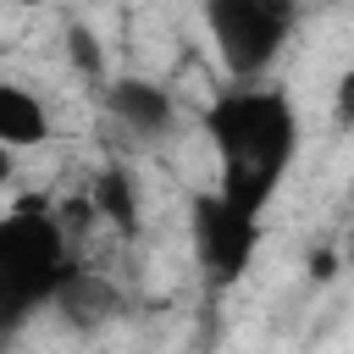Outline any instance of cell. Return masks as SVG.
Returning a JSON list of instances; mask_svg holds the SVG:
<instances>
[{
    "instance_id": "obj_12",
    "label": "cell",
    "mask_w": 354,
    "mask_h": 354,
    "mask_svg": "<svg viewBox=\"0 0 354 354\" xmlns=\"http://www.w3.org/2000/svg\"><path fill=\"white\" fill-rule=\"evenodd\" d=\"M17 6H39V0H17Z\"/></svg>"
},
{
    "instance_id": "obj_7",
    "label": "cell",
    "mask_w": 354,
    "mask_h": 354,
    "mask_svg": "<svg viewBox=\"0 0 354 354\" xmlns=\"http://www.w3.org/2000/svg\"><path fill=\"white\" fill-rule=\"evenodd\" d=\"M50 138L44 100H33L22 83H0V144L6 149H33Z\"/></svg>"
},
{
    "instance_id": "obj_2",
    "label": "cell",
    "mask_w": 354,
    "mask_h": 354,
    "mask_svg": "<svg viewBox=\"0 0 354 354\" xmlns=\"http://www.w3.org/2000/svg\"><path fill=\"white\" fill-rule=\"evenodd\" d=\"M72 271H77V254H72L66 221L39 199L17 205L0 221V321H6V337H17L39 310H55Z\"/></svg>"
},
{
    "instance_id": "obj_4",
    "label": "cell",
    "mask_w": 354,
    "mask_h": 354,
    "mask_svg": "<svg viewBox=\"0 0 354 354\" xmlns=\"http://www.w3.org/2000/svg\"><path fill=\"white\" fill-rule=\"evenodd\" d=\"M188 238H194L199 277L210 288H238L254 266L266 227H260V210L238 205L227 188H199L188 205Z\"/></svg>"
},
{
    "instance_id": "obj_9",
    "label": "cell",
    "mask_w": 354,
    "mask_h": 354,
    "mask_svg": "<svg viewBox=\"0 0 354 354\" xmlns=\"http://www.w3.org/2000/svg\"><path fill=\"white\" fill-rule=\"evenodd\" d=\"M332 122L343 127V133H354V66L337 77V88H332Z\"/></svg>"
},
{
    "instance_id": "obj_3",
    "label": "cell",
    "mask_w": 354,
    "mask_h": 354,
    "mask_svg": "<svg viewBox=\"0 0 354 354\" xmlns=\"http://www.w3.org/2000/svg\"><path fill=\"white\" fill-rule=\"evenodd\" d=\"M199 11L232 83H260L299 28V0H199Z\"/></svg>"
},
{
    "instance_id": "obj_10",
    "label": "cell",
    "mask_w": 354,
    "mask_h": 354,
    "mask_svg": "<svg viewBox=\"0 0 354 354\" xmlns=\"http://www.w3.org/2000/svg\"><path fill=\"white\" fill-rule=\"evenodd\" d=\"M66 44H72V61H77V72H94V77H100V50H94V33L72 28V33H66Z\"/></svg>"
},
{
    "instance_id": "obj_8",
    "label": "cell",
    "mask_w": 354,
    "mask_h": 354,
    "mask_svg": "<svg viewBox=\"0 0 354 354\" xmlns=\"http://www.w3.org/2000/svg\"><path fill=\"white\" fill-rule=\"evenodd\" d=\"M88 210H100L116 232H138V183L127 177V166H105L88 188Z\"/></svg>"
},
{
    "instance_id": "obj_5",
    "label": "cell",
    "mask_w": 354,
    "mask_h": 354,
    "mask_svg": "<svg viewBox=\"0 0 354 354\" xmlns=\"http://www.w3.org/2000/svg\"><path fill=\"white\" fill-rule=\"evenodd\" d=\"M105 116H111L122 133H133L138 144H155V138L171 133L177 100H171L160 83H149V77H116V83L105 88Z\"/></svg>"
},
{
    "instance_id": "obj_6",
    "label": "cell",
    "mask_w": 354,
    "mask_h": 354,
    "mask_svg": "<svg viewBox=\"0 0 354 354\" xmlns=\"http://www.w3.org/2000/svg\"><path fill=\"white\" fill-rule=\"evenodd\" d=\"M55 315H61L72 332H100L105 321H116V315H122V293H116L100 271L77 266V271H72V282L61 288V299H55Z\"/></svg>"
},
{
    "instance_id": "obj_11",
    "label": "cell",
    "mask_w": 354,
    "mask_h": 354,
    "mask_svg": "<svg viewBox=\"0 0 354 354\" xmlns=\"http://www.w3.org/2000/svg\"><path fill=\"white\" fill-rule=\"evenodd\" d=\"M348 266H354V221H348Z\"/></svg>"
},
{
    "instance_id": "obj_1",
    "label": "cell",
    "mask_w": 354,
    "mask_h": 354,
    "mask_svg": "<svg viewBox=\"0 0 354 354\" xmlns=\"http://www.w3.org/2000/svg\"><path fill=\"white\" fill-rule=\"evenodd\" d=\"M199 127H205L216 166H221L216 188H227L249 210H266L277 199L282 177L293 171V155H299L293 94L277 83H232L205 105Z\"/></svg>"
}]
</instances>
